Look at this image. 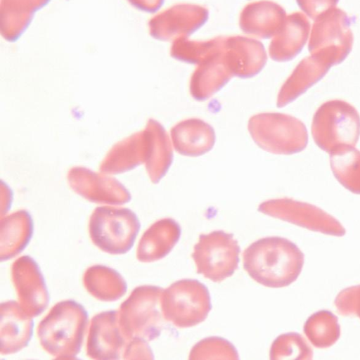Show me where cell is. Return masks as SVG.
<instances>
[{
  "mask_svg": "<svg viewBox=\"0 0 360 360\" xmlns=\"http://www.w3.org/2000/svg\"><path fill=\"white\" fill-rule=\"evenodd\" d=\"M163 291L155 285L138 286L122 303L119 321L129 340L141 338L152 341L160 335L165 320L161 306Z\"/></svg>",
  "mask_w": 360,
  "mask_h": 360,
  "instance_id": "4",
  "label": "cell"
},
{
  "mask_svg": "<svg viewBox=\"0 0 360 360\" xmlns=\"http://www.w3.org/2000/svg\"><path fill=\"white\" fill-rule=\"evenodd\" d=\"M127 1L139 11L155 13L161 8L165 0H127Z\"/></svg>",
  "mask_w": 360,
  "mask_h": 360,
  "instance_id": "36",
  "label": "cell"
},
{
  "mask_svg": "<svg viewBox=\"0 0 360 360\" xmlns=\"http://www.w3.org/2000/svg\"><path fill=\"white\" fill-rule=\"evenodd\" d=\"M311 134L315 143L329 154L344 147H355L360 136L359 114L345 101H326L314 115Z\"/></svg>",
  "mask_w": 360,
  "mask_h": 360,
  "instance_id": "3",
  "label": "cell"
},
{
  "mask_svg": "<svg viewBox=\"0 0 360 360\" xmlns=\"http://www.w3.org/2000/svg\"><path fill=\"white\" fill-rule=\"evenodd\" d=\"M33 233V221L25 210H18L1 219V260L19 255L29 243Z\"/></svg>",
  "mask_w": 360,
  "mask_h": 360,
  "instance_id": "25",
  "label": "cell"
},
{
  "mask_svg": "<svg viewBox=\"0 0 360 360\" xmlns=\"http://www.w3.org/2000/svg\"><path fill=\"white\" fill-rule=\"evenodd\" d=\"M162 311L165 321L178 328L202 322L212 309L207 288L196 279H181L164 290Z\"/></svg>",
  "mask_w": 360,
  "mask_h": 360,
  "instance_id": "7",
  "label": "cell"
},
{
  "mask_svg": "<svg viewBox=\"0 0 360 360\" xmlns=\"http://www.w3.org/2000/svg\"><path fill=\"white\" fill-rule=\"evenodd\" d=\"M258 211L312 231L342 236L346 231L340 222L322 209L291 198L272 199L262 202Z\"/></svg>",
  "mask_w": 360,
  "mask_h": 360,
  "instance_id": "10",
  "label": "cell"
},
{
  "mask_svg": "<svg viewBox=\"0 0 360 360\" xmlns=\"http://www.w3.org/2000/svg\"><path fill=\"white\" fill-rule=\"evenodd\" d=\"M141 227L136 214L130 209L101 206L92 212L89 233L92 243L110 255H122L132 248Z\"/></svg>",
  "mask_w": 360,
  "mask_h": 360,
  "instance_id": "6",
  "label": "cell"
},
{
  "mask_svg": "<svg viewBox=\"0 0 360 360\" xmlns=\"http://www.w3.org/2000/svg\"><path fill=\"white\" fill-rule=\"evenodd\" d=\"M330 163L335 179L353 193L360 194V151L347 146L330 154Z\"/></svg>",
  "mask_w": 360,
  "mask_h": 360,
  "instance_id": "28",
  "label": "cell"
},
{
  "mask_svg": "<svg viewBox=\"0 0 360 360\" xmlns=\"http://www.w3.org/2000/svg\"><path fill=\"white\" fill-rule=\"evenodd\" d=\"M339 0H296L300 8L312 20L336 7Z\"/></svg>",
  "mask_w": 360,
  "mask_h": 360,
  "instance_id": "34",
  "label": "cell"
},
{
  "mask_svg": "<svg viewBox=\"0 0 360 360\" xmlns=\"http://www.w3.org/2000/svg\"><path fill=\"white\" fill-rule=\"evenodd\" d=\"M148 341L141 338L131 339L124 352V359H153V354Z\"/></svg>",
  "mask_w": 360,
  "mask_h": 360,
  "instance_id": "35",
  "label": "cell"
},
{
  "mask_svg": "<svg viewBox=\"0 0 360 360\" xmlns=\"http://www.w3.org/2000/svg\"><path fill=\"white\" fill-rule=\"evenodd\" d=\"M335 305L340 314L356 315L360 318V285L340 291L335 298Z\"/></svg>",
  "mask_w": 360,
  "mask_h": 360,
  "instance_id": "33",
  "label": "cell"
},
{
  "mask_svg": "<svg viewBox=\"0 0 360 360\" xmlns=\"http://www.w3.org/2000/svg\"><path fill=\"white\" fill-rule=\"evenodd\" d=\"M233 77L226 60L224 46L198 64L190 80V93L205 101L219 91Z\"/></svg>",
  "mask_w": 360,
  "mask_h": 360,
  "instance_id": "19",
  "label": "cell"
},
{
  "mask_svg": "<svg viewBox=\"0 0 360 360\" xmlns=\"http://www.w3.org/2000/svg\"><path fill=\"white\" fill-rule=\"evenodd\" d=\"M83 167L71 168L68 181L71 188L90 202L121 205L130 201L128 190L116 179Z\"/></svg>",
  "mask_w": 360,
  "mask_h": 360,
  "instance_id": "14",
  "label": "cell"
},
{
  "mask_svg": "<svg viewBox=\"0 0 360 360\" xmlns=\"http://www.w3.org/2000/svg\"><path fill=\"white\" fill-rule=\"evenodd\" d=\"M83 283L89 294L104 302L120 299L127 289L125 280L117 271L100 264L91 266L86 270Z\"/></svg>",
  "mask_w": 360,
  "mask_h": 360,
  "instance_id": "27",
  "label": "cell"
},
{
  "mask_svg": "<svg viewBox=\"0 0 360 360\" xmlns=\"http://www.w3.org/2000/svg\"><path fill=\"white\" fill-rule=\"evenodd\" d=\"M224 51L233 77L250 78L261 72L267 55L262 42L243 36L225 37Z\"/></svg>",
  "mask_w": 360,
  "mask_h": 360,
  "instance_id": "15",
  "label": "cell"
},
{
  "mask_svg": "<svg viewBox=\"0 0 360 360\" xmlns=\"http://www.w3.org/2000/svg\"><path fill=\"white\" fill-rule=\"evenodd\" d=\"M129 341L121 329L118 310L103 311L89 323L86 354L94 359H122Z\"/></svg>",
  "mask_w": 360,
  "mask_h": 360,
  "instance_id": "13",
  "label": "cell"
},
{
  "mask_svg": "<svg viewBox=\"0 0 360 360\" xmlns=\"http://www.w3.org/2000/svg\"><path fill=\"white\" fill-rule=\"evenodd\" d=\"M87 324L88 314L81 304L60 301L38 325L41 346L56 359H74L80 352Z\"/></svg>",
  "mask_w": 360,
  "mask_h": 360,
  "instance_id": "2",
  "label": "cell"
},
{
  "mask_svg": "<svg viewBox=\"0 0 360 360\" xmlns=\"http://www.w3.org/2000/svg\"><path fill=\"white\" fill-rule=\"evenodd\" d=\"M34 322L18 302L8 300L1 304V354H14L25 348L31 340Z\"/></svg>",
  "mask_w": 360,
  "mask_h": 360,
  "instance_id": "17",
  "label": "cell"
},
{
  "mask_svg": "<svg viewBox=\"0 0 360 360\" xmlns=\"http://www.w3.org/2000/svg\"><path fill=\"white\" fill-rule=\"evenodd\" d=\"M145 129L149 139V154L145 162L146 169L151 181L157 184L172 163V143L165 128L157 120H148Z\"/></svg>",
  "mask_w": 360,
  "mask_h": 360,
  "instance_id": "26",
  "label": "cell"
},
{
  "mask_svg": "<svg viewBox=\"0 0 360 360\" xmlns=\"http://www.w3.org/2000/svg\"><path fill=\"white\" fill-rule=\"evenodd\" d=\"M11 278L22 310L32 318L41 314L49 304V295L37 263L27 255L19 257L13 263Z\"/></svg>",
  "mask_w": 360,
  "mask_h": 360,
  "instance_id": "12",
  "label": "cell"
},
{
  "mask_svg": "<svg viewBox=\"0 0 360 360\" xmlns=\"http://www.w3.org/2000/svg\"><path fill=\"white\" fill-rule=\"evenodd\" d=\"M225 37L219 36L205 41L191 40L180 37L173 41L170 56L179 61L198 65L211 53L220 50Z\"/></svg>",
  "mask_w": 360,
  "mask_h": 360,
  "instance_id": "30",
  "label": "cell"
},
{
  "mask_svg": "<svg viewBox=\"0 0 360 360\" xmlns=\"http://www.w3.org/2000/svg\"><path fill=\"white\" fill-rule=\"evenodd\" d=\"M248 127L256 144L271 153L292 155L302 151L307 146L308 133L304 124L289 115L257 114L250 118Z\"/></svg>",
  "mask_w": 360,
  "mask_h": 360,
  "instance_id": "5",
  "label": "cell"
},
{
  "mask_svg": "<svg viewBox=\"0 0 360 360\" xmlns=\"http://www.w3.org/2000/svg\"><path fill=\"white\" fill-rule=\"evenodd\" d=\"M51 0H0V32L9 42L17 41L27 30L34 14Z\"/></svg>",
  "mask_w": 360,
  "mask_h": 360,
  "instance_id": "24",
  "label": "cell"
},
{
  "mask_svg": "<svg viewBox=\"0 0 360 360\" xmlns=\"http://www.w3.org/2000/svg\"><path fill=\"white\" fill-rule=\"evenodd\" d=\"M243 267L256 282L269 288L285 287L299 276L304 254L287 238L271 236L250 245L243 254Z\"/></svg>",
  "mask_w": 360,
  "mask_h": 360,
  "instance_id": "1",
  "label": "cell"
},
{
  "mask_svg": "<svg viewBox=\"0 0 360 360\" xmlns=\"http://www.w3.org/2000/svg\"><path fill=\"white\" fill-rule=\"evenodd\" d=\"M333 66L326 58L316 54L303 58L282 85L276 105L283 108L294 101L321 80Z\"/></svg>",
  "mask_w": 360,
  "mask_h": 360,
  "instance_id": "18",
  "label": "cell"
},
{
  "mask_svg": "<svg viewBox=\"0 0 360 360\" xmlns=\"http://www.w3.org/2000/svg\"><path fill=\"white\" fill-rule=\"evenodd\" d=\"M310 30V22L304 13L297 11L287 15L283 27L269 46L270 58L277 62L292 60L305 45Z\"/></svg>",
  "mask_w": 360,
  "mask_h": 360,
  "instance_id": "20",
  "label": "cell"
},
{
  "mask_svg": "<svg viewBox=\"0 0 360 360\" xmlns=\"http://www.w3.org/2000/svg\"><path fill=\"white\" fill-rule=\"evenodd\" d=\"M180 225L172 218H163L153 223L142 235L136 258L141 262L162 259L172 250L180 238Z\"/></svg>",
  "mask_w": 360,
  "mask_h": 360,
  "instance_id": "22",
  "label": "cell"
},
{
  "mask_svg": "<svg viewBox=\"0 0 360 360\" xmlns=\"http://www.w3.org/2000/svg\"><path fill=\"white\" fill-rule=\"evenodd\" d=\"M240 252L233 235L218 230L200 235L191 256L198 274L214 282H221L237 269Z\"/></svg>",
  "mask_w": 360,
  "mask_h": 360,
  "instance_id": "9",
  "label": "cell"
},
{
  "mask_svg": "<svg viewBox=\"0 0 360 360\" xmlns=\"http://www.w3.org/2000/svg\"><path fill=\"white\" fill-rule=\"evenodd\" d=\"M313 351L305 339L299 333H288L280 335L273 342L270 359H311Z\"/></svg>",
  "mask_w": 360,
  "mask_h": 360,
  "instance_id": "31",
  "label": "cell"
},
{
  "mask_svg": "<svg viewBox=\"0 0 360 360\" xmlns=\"http://www.w3.org/2000/svg\"><path fill=\"white\" fill-rule=\"evenodd\" d=\"M189 359H238L236 347L220 337H208L197 342L191 349Z\"/></svg>",
  "mask_w": 360,
  "mask_h": 360,
  "instance_id": "32",
  "label": "cell"
},
{
  "mask_svg": "<svg viewBox=\"0 0 360 360\" xmlns=\"http://www.w3.org/2000/svg\"><path fill=\"white\" fill-rule=\"evenodd\" d=\"M303 330L311 345L321 349L333 345L340 336L338 319L328 310L311 314L307 319Z\"/></svg>",
  "mask_w": 360,
  "mask_h": 360,
  "instance_id": "29",
  "label": "cell"
},
{
  "mask_svg": "<svg viewBox=\"0 0 360 360\" xmlns=\"http://www.w3.org/2000/svg\"><path fill=\"white\" fill-rule=\"evenodd\" d=\"M353 41L349 15L341 8L335 7L314 20L308 49L311 54L326 58L333 66L346 59L352 49Z\"/></svg>",
  "mask_w": 360,
  "mask_h": 360,
  "instance_id": "8",
  "label": "cell"
},
{
  "mask_svg": "<svg viewBox=\"0 0 360 360\" xmlns=\"http://www.w3.org/2000/svg\"><path fill=\"white\" fill-rule=\"evenodd\" d=\"M208 10L192 4H178L153 16L148 22L150 35L159 41H174L188 37L203 26Z\"/></svg>",
  "mask_w": 360,
  "mask_h": 360,
  "instance_id": "11",
  "label": "cell"
},
{
  "mask_svg": "<svg viewBox=\"0 0 360 360\" xmlns=\"http://www.w3.org/2000/svg\"><path fill=\"white\" fill-rule=\"evenodd\" d=\"M172 145L179 154L189 157L202 155L215 143V132L211 125L198 118L187 119L171 129Z\"/></svg>",
  "mask_w": 360,
  "mask_h": 360,
  "instance_id": "23",
  "label": "cell"
},
{
  "mask_svg": "<svg viewBox=\"0 0 360 360\" xmlns=\"http://www.w3.org/2000/svg\"><path fill=\"white\" fill-rule=\"evenodd\" d=\"M149 154V139L146 129L117 143L100 165L105 174H120L145 163Z\"/></svg>",
  "mask_w": 360,
  "mask_h": 360,
  "instance_id": "21",
  "label": "cell"
},
{
  "mask_svg": "<svg viewBox=\"0 0 360 360\" xmlns=\"http://www.w3.org/2000/svg\"><path fill=\"white\" fill-rule=\"evenodd\" d=\"M285 9L277 3L263 0L246 5L239 16V26L245 34L259 39L273 38L286 18Z\"/></svg>",
  "mask_w": 360,
  "mask_h": 360,
  "instance_id": "16",
  "label": "cell"
}]
</instances>
